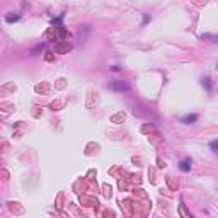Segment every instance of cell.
Here are the masks:
<instances>
[{"label":"cell","instance_id":"1","mask_svg":"<svg viewBox=\"0 0 218 218\" xmlns=\"http://www.w3.org/2000/svg\"><path fill=\"white\" fill-rule=\"evenodd\" d=\"M181 170H184V172H188V170H191V159H184L181 162Z\"/></svg>","mask_w":218,"mask_h":218},{"label":"cell","instance_id":"2","mask_svg":"<svg viewBox=\"0 0 218 218\" xmlns=\"http://www.w3.org/2000/svg\"><path fill=\"white\" fill-rule=\"evenodd\" d=\"M113 89H116V90H128L129 87L126 84H123V82H116V84H113Z\"/></svg>","mask_w":218,"mask_h":218},{"label":"cell","instance_id":"3","mask_svg":"<svg viewBox=\"0 0 218 218\" xmlns=\"http://www.w3.org/2000/svg\"><path fill=\"white\" fill-rule=\"evenodd\" d=\"M196 119H198V116H196V114H191V116H186V118L182 119V121H184V123H188V125H189V123L196 121Z\"/></svg>","mask_w":218,"mask_h":218},{"label":"cell","instance_id":"4","mask_svg":"<svg viewBox=\"0 0 218 218\" xmlns=\"http://www.w3.org/2000/svg\"><path fill=\"white\" fill-rule=\"evenodd\" d=\"M5 21H7V22H15V21H19V15H17V14H15V15L9 14L7 17H5Z\"/></svg>","mask_w":218,"mask_h":218},{"label":"cell","instance_id":"5","mask_svg":"<svg viewBox=\"0 0 218 218\" xmlns=\"http://www.w3.org/2000/svg\"><path fill=\"white\" fill-rule=\"evenodd\" d=\"M216 148H218V141L215 140V141H211V150L213 152H216Z\"/></svg>","mask_w":218,"mask_h":218}]
</instances>
